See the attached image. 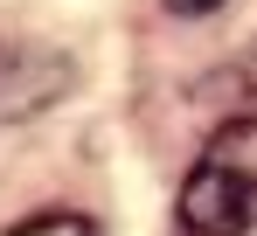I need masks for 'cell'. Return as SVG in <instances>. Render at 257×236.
I'll use <instances>...</instances> for the list:
<instances>
[{
  "label": "cell",
  "mask_w": 257,
  "mask_h": 236,
  "mask_svg": "<svg viewBox=\"0 0 257 236\" xmlns=\"http://www.w3.org/2000/svg\"><path fill=\"white\" fill-rule=\"evenodd\" d=\"M181 229L188 236H250L257 229V118L215 125L202 160L181 181Z\"/></svg>",
  "instance_id": "cell-1"
},
{
  "label": "cell",
  "mask_w": 257,
  "mask_h": 236,
  "mask_svg": "<svg viewBox=\"0 0 257 236\" xmlns=\"http://www.w3.org/2000/svg\"><path fill=\"white\" fill-rule=\"evenodd\" d=\"M63 83H70V70L49 49H0V118H28L56 104Z\"/></svg>",
  "instance_id": "cell-2"
},
{
  "label": "cell",
  "mask_w": 257,
  "mask_h": 236,
  "mask_svg": "<svg viewBox=\"0 0 257 236\" xmlns=\"http://www.w3.org/2000/svg\"><path fill=\"white\" fill-rule=\"evenodd\" d=\"M7 236H97V229H90V215H77V208H42V215H28L21 229H7Z\"/></svg>",
  "instance_id": "cell-3"
},
{
  "label": "cell",
  "mask_w": 257,
  "mask_h": 236,
  "mask_svg": "<svg viewBox=\"0 0 257 236\" xmlns=\"http://www.w3.org/2000/svg\"><path fill=\"white\" fill-rule=\"evenodd\" d=\"M174 14H215V7H222V0H167Z\"/></svg>",
  "instance_id": "cell-4"
}]
</instances>
